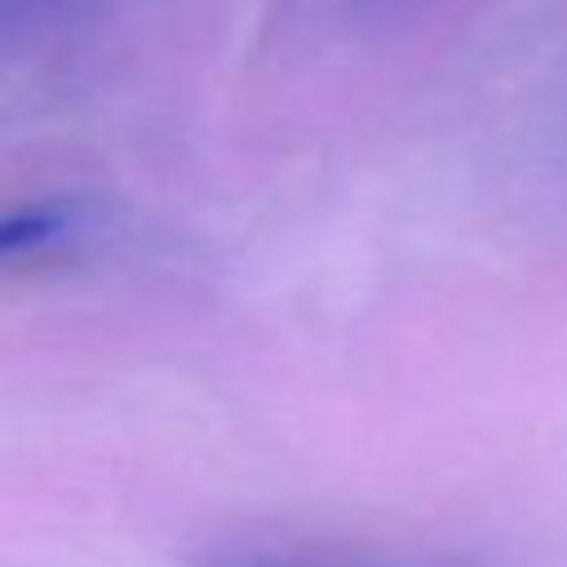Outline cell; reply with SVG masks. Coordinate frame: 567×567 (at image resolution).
Here are the masks:
<instances>
[{
  "mask_svg": "<svg viewBox=\"0 0 567 567\" xmlns=\"http://www.w3.org/2000/svg\"><path fill=\"white\" fill-rule=\"evenodd\" d=\"M66 213L58 204H27V208H9L0 213V257L40 248L44 239H53L62 230Z\"/></svg>",
  "mask_w": 567,
  "mask_h": 567,
  "instance_id": "6da1fadb",
  "label": "cell"
}]
</instances>
